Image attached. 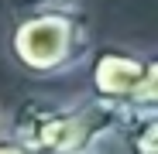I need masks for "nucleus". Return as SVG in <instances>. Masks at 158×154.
<instances>
[{"label":"nucleus","mask_w":158,"mask_h":154,"mask_svg":"<svg viewBox=\"0 0 158 154\" xmlns=\"http://www.w3.org/2000/svg\"><path fill=\"white\" fill-rule=\"evenodd\" d=\"M93 21L76 0H41L10 17L4 51L28 79H62L93 55Z\"/></svg>","instance_id":"obj_1"},{"label":"nucleus","mask_w":158,"mask_h":154,"mask_svg":"<svg viewBox=\"0 0 158 154\" xmlns=\"http://www.w3.org/2000/svg\"><path fill=\"white\" fill-rule=\"evenodd\" d=\"M127 110L86 96H24L7 113V137L28 154H83L117 137Z\"/></svg>","instance_id":"obj_2"},{"label":"nucleus","mask_w":158,"mask_h":154,"mask_svg":"<svg viewBox=\"0 0 158 154\" xmlns=\"http://www.w3.org/2000/svg\"><path fill=\"white\" fill-rule=\"evenodd\" d=\"M83 69H86V86H89L93 99L127 110L131 96L138 93L144 72H148V55L124 48V45H96Z\"/></svg>","instance_id":"obj_3"},{"label":"nucleus","mask_w":158,"mask_h":154,"mask_svg":"<svg viewBox=\"0 0 158 154\" xmlns=\"http://www.w3.org/2000/svg\"><path fill=\"white\" fill-rule=\"evenodd\" d=\"M117 137L124 140L127 154H158V113H131L127 110Z\"/></svg>","instance_id":"obj_4"},{"label":"nucleus","mask_w":158,"mask_h":154,"mask_svg":"<svg viewBox=\"0 0 158 154\" xmlns=\"http://www.w3.org/2000/svg\"><path fill=\"white\" fill-rule=\"evenodd\" d=\"M131 113H158V51L148 55V72L138 86V93L127 103Z\"/></svg>","instance_id":"obj_5"},{"label":"nucleus","mask_w":158,"mask_h":154,"mask_svg":"<svg viewBox=\"0 0 158 154\" xmlns=\"http://www.w3.org/2000/svg\"><path fill=\"white\" fill-rule=\"evenodd\" d=\"M0 154H28V151H24L14 137H7V130H4L0 134Z\"/></svg>","instance_id":"obj_6"},{"label":"nucleus","mask_w":158,"mask_h":154,"mask_svg":"<svg viewBox=\"0 0 158 154\" xmlns=\"http://www.w3.org/2000/svg\"><path fill=\"white\" fill-rule=\"evenodd\" d=\"M4 130H7V113L0 110V134H4Z\"/></svg>","instance_id":"obj_7"},{"label":"nucleus","mask_w":158,"mask_h":154,"mask_svg":"<svg viewBox=\"0 0 158 154\" xmlns=\"http://www.w3.org/2000/svg\"><path fill=\"white\" fill-rule=\"evenodd\" d=\"M83 154H100V147H93V151H83Z\"/></svg>","instance_id":"obj_8"}]
</instances>
